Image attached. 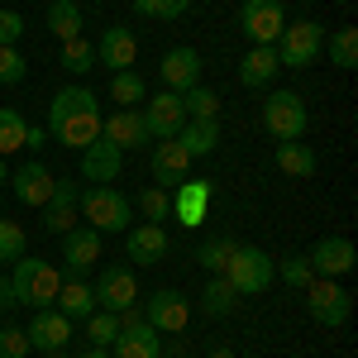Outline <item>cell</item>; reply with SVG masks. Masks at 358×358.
<instances>
[{"label": "cell", "instance_id": "cell-45", "mask_svg": "<svg viewBox=\"0 0 358 358\" xmlns=\"http://www.w3.org/2000/svg\"><path fill=\"white\" fill-rule=\"evenodd\" d=\"M15 306H20L15 287H10V282H0V310H15Z\"/></svg>", "mask_w": 358, "mask_h": 358}, {"label": "cell", "instance_id": "cell-46", "mask_svg": "<svg viewBox=\"0 0 358 358\" xmlns=\"http://www.w3.org/2000/svg\"><path fill=\"white\" fill-rule=\"evenodd\" d=\"M43 143H48V129H34V124H29V138H24V148H43Z\"/></svg>", "mask_w": 358, "mask_h": 358}, {"label": "cell", "instance_id": "cell-25", "mask_svg": "<svg viewBox=\"0 0 358 358\" xmlns=\"http://www.w3.org/2000/svg\"><path fill=\"white\" fill-rule=\"evenodd\" d=\"M57 310L67 315V320H86L91 310H96V287L86 282V277H67L62 287H57Z\"/></svg>", "mask_w": 358, "mask_h": 358}, {"label": "cell", "instance_id": "cell-12", "mask_svg": "<svg viewBox=\"0 0 358 358\" xmlns=\"http://www.w3.org/2000/svg\"><path fill=\"white\" fill-rule=\"evenodd\" d=\"M96 306H101V310H115V315H120V310H129V306H138L134 273H129V268H120V263L106 268L101 282H96Z\"/></svg>", "mask_w": 358, "mask_h": 358}, {"label": "cell", "instance_id": "cell-41", "mask_svg": "<svg viewBox=\"0 0 358 358\" xmlns=\"http://www.w3.org/2000/svg\"><path fill=\"white\" fill-rule=\"evenodd\" d=\"M134 10L148 20H182L192 10V0H134Z\"/></svg>", "mask_w": 358, "mask_h": 358}, {"label": "cell", "instance_id": "cell-8", "mask_svg": "<svg viewBox=\"0 0 358 358\" xmlns=\"http://www.w3.org/2000/svg\"><path fill=\"white\" fill-rule=\"evenodd\" d=\"M306 310H310L320 325L339 330V325L349 320V310H354V296H349L334 277H310V287H306Z\"/></svg>", "mask_w": 358, "mask_h": 358}, {"label": "cell", "instance_id": "cell-17", "mask_svg": "<svg viewBox=\"0 0 358 358\" xmlns=\"http://www.w3.org/2000/svg\"><path fill=\"white\" fill-rule=\"evenodd\" d=\"M96 62L110 67V72H129V67L138 62V38L129 34V29L110 24L106 34H101V43H96Z\"/></svg>", "mask_w": 358, "mask_h": 358}, {"label": "cell", "instance_id": "cell-35", "mask_svg": "<svg viewBox=\"0 0 358 358\" xmlns=\"http://www.w3.org/2000/svg\"><path fill=\"white\" fill-rule=\"evenodd\" d=\"M62 67H67L72 77H86V72L96 67V43H86L82 34L67 38V43H62Z\"/></svg>", "mask_w": 358, "mask_h": 358}, {"label": "cell", "instance_id": "cell-48", "mask_svg": "<svg viewBox=\"0 0 358 358\" xmlns=\"http://www.w3.org/2000/svg\"><path fill=\"white\" fill-rule=\"evenodd\" d=\"M210 358H234V349H210Z\"/></svg>", "mask_w": 358, "mask_h": 358}, {"label": "cell", "instance_id": "cell-21", "mask_svg": "<svg viewBox=\"0 0 358 358\" xmlns=\"http://www.w3.org/2000/svg\"><path fill=\"white\" fill-rule=\"evenodd\" d=\"M29 344L34 349H43V354H53V349H67V339H72V320L57 310V306H48V310H38L34 315V325H29Z\"/></svg>", "mask_w": 358, "mask_h": 358}, {"label": "cell", "instance_id": "cell-37", "mask_svg": "<svg viewBox=\"0 0 358 358\" xmlns=\"http://www.w3.org/2000/svg\"><path fill=\"white\" fill-rule=\"evenodd\" d=\"M138 210L148 215V224H163L172 215V192L167 187H148V192H138Z\"/></svg>", "mask_w": 358, "mask_h": 358}, {"label": "cell", "instance_id": "cell-29", "mask_svg": "<svg viewBox=\"0 0 358 358\" xmlns=\"http://www.w3.org/2000/svg\"><path fill=\"white\" fill-rule=\"evenodd\" d=\"M234 306H239V292L229 287V277H224V273H210L206 292H201V310H206V315H229Z\"/></svg>", "mask_w": 358, "mask_h": 358}, {"label": "cell", "instance_id": "cell-33", "mask_svg": "<svg viewBox=\"0 0 358 358\" xmlns=\"http://www.w3.org/2000/svg\"><path fill=\"white\" fill-rule=\"evenodd\" d=\"M24 138H29V120L20 110H10V106H0V158L24 148Z\"/></svg>", "mask_w": 358, "mask_h": 358}, {"label": "cell", "instance_id": "cell-24", "mask_svg": "<svg viewBox=\"0 0 358 358\" xmlns=\"http://www.w3.org/2000/svg\"><path fill=\"white\" fill-rule=\"evenodd\" d=\"M10 182H15V196H20L24 206H43V201L53 196V182H57V177L38 163V158H34V163H24L15 177H10Z\"/></svg>", "mask_w": 358, "mask_h": 358}, {"label": "cell", "instance_id": "cell-43", "mask_svg": "<svg viewBox=\"0 0 358 358\" xmlns=\"http://www.w3.org/2000/svg\"><path fill=\"white\" fill-rule=\"evenodd\" d=\"M29 334L20 325H0V358H29Z\"/></svg>", "mask_w": 358, "mask_h": 358}, {"label": "cell", "instance_id": "cell-39", "mask_svg": "<svg viewBox=\"0 0 358 358\" xmlns=\"http://www.w3.org/2000/svg\"><path fill=\"white\" fill-rule=\"evenodd\" d=\"M277 277H282V282H287V287H310V263H306V253H287V258H282V263H277Z\"/></svg>", "mask_w": 358, "mask_h": 358}, {"label": "cell", "instance_id": "cell-5", "mask_svg": "<svg viewBox=\"0 0 358 358\" xmlns=\"http://www.w3.org/2000/svg\"><path fill=\"white\" fill-rule=\"evenodd\" d=\"M273 53L282 67H310L315 57L325 53V24H315V20H292V24L277 34Z\"/></svg>", "mask_w": 358, "mask_h": 358}, {"label": "cell", "instance_id": "cell-3", "mask_svg": "<svg viewBox=\"0 0 358 358\" xmlns=\"http://www.w3.org/2000/svg\"><path fill=\"white\" fill-rule=\"evenodd\" d=\"M10 287H15V296L20 306H34V310H48L57 301V287H62V273H57L53 263H43V258H20L15 263V277H10Z\"/></svg>", "mask_w": 358, "mask_h": 358}, {"label": "cell", "instance_id": "cell-22", "mask_svg": "<svg viewBox=\"0 0 358 358\" xmlns=\"http://www.w3.org/2000/svg\"><path fill=\"white\" fill-rule=\"evenodd\" d=\"M62 258H67V268H72V277H82L96 268V258H101V234L86 224V229H67L62 234Z\"/></svg>", "mask_w": 358, "mask_h": 358}, {"label": "cell", "instance_id": "cell-47", "mask_svg": "<svg viewBox=\"0 0 358 358\" xmlns=\"http://www.w3.org/2000/svg\"><path fill=\"white\" fill-rule=\"evenodd\" d=\"M82 358H115L110 349H96V344H91V354H82Z\"/></svg>", "mask_w": 358, "mask_h": 358}, {"label": "cell", "instance_id": "cell-7", "mask_svg": "<svg viewBox=\"0 0 358 358\" xmlns=\"http://www.w3.org/2000/svg\"><path fill=\"white\" fill-rule=\"evenodd\" d=\"M110 354L115 358H163V339L138 315V306L120 310V339L110 344Z\"/></svg>", "mask_w": 358, "mask_h": 358}, {"label": "cell", "instance_id": "cell-44", "mask_svg": "<svg viewBox=\"0 0 358 358\" xmlns=\"http://www.w3.org/2000/svg\"><path fill=\"white\" fill-rule=\"evenodd\" d=\"M24 38V15H15V10H0V48H15Z\"/></svg>", "mask_w": 358, "mask_h": 358}, {"label": "cell", "instance_id": "cell-30", "mask_svg": "<svg viewBox=\"0 0 358 358\" xmlns=\"http://www.w3.org/2000/svg\"><path fill=\"white\" fill-rule=\"evenodd\" d=\"M110 101L120 106V110H134V106H143V101H148V86H143V77H138L134 67L110 77Z\"/></svg>", "mask_w": 358, "mask_h": 358}, {"label": "cell", "instance_id": "cell-50", "mask_svg": "<svg viewBox=\"0 0 358 358\" xmlns=\"http://www.w3.org/2000/svg\"><path fill=\"white\" fill-rule=\"evenodd\" d=\"M5 177H10V172H5V158H0V187H5Z\"/></svg>", "mask_w": 358, "mask_h": 358}, {"label": "cell", "instance_id": "cell-40", "mask_svg": "<svg viewBox=\"0 0 358 358\" xmlns=\"http://www.w3.org/2000/svg\"><path fill=\"white\" fill-rule=\"evenodd\" d=\"M330 62L334 67H358V34L354 29H339L330 38Z\"/></svg>", "mask_w": 358, "mask_h": 358}, {"label": "cell", "instance_id": "cell-9", "mask_svg": "<svg viewBox=\"0 0 358 358\" xmlns=\"http://www.w3.org/2000/svg\"><path fill=\"white\" fill-rule=\"evenodd\" d=\"M239 24H244L253 48H273L277 34L287 29V10H282V0H244L239 5Z\"/></svg>", "mask_w": 358, "mask_h": 358}, {"label": "cell", "instance_id": "cell-18", "mask_svg": "<svg viewBox=\"0 0 358 358\" xmlns=\"http://www.w3.org/2000/svg\"><path fill=\"white\" fill-rule=\"evenodd\" d=\"M153 187H177V182H187V172H192V153L177 143V138H163L158 148H153Z\"/></svg>", "mask_w": 358, "mask_h": 358}, {"label": "cell", "instance_id": "cell-42", "mask_svg": "<svg viewBox=\"0 0 358 358\" xmlns=\"http://www.w3.org/2000/svg\"><path fill=\"white\" fill-rule=\"evenodd\" d=\"M29 72V62L20 48H0V86H20Z\"/></svg>", "mask_w": 358, "mask_h": 358}, {"label": "cell", "instance_id": "cell-32", "mask_svg": "<svg viewBox=\"0 0 358 358\" xmlns=\"http://www.w3.org/2000/svg\"><path fill=\"white\" fill-rule=\"evenodd\" d=\"M86 339H91L96 349H110L115 339H120V315H115V310H101V306H96V310L86 315Z\"/></svg>", "mask_w": 358, "mask_h": 358}, {"label": "cell", "instance_id": "cell-49", "mask_svg": "<svg viewBox=\"0 0 358 358\" xmlns=\"http://www.w3.org/2000/svg\"><path fill=\"white\" fill-rule=\"evenodd\" d=\"M48 358H72V354H67V349H53V354H48Z\"/></svg>", "mask_w": 358, "mask_h": 358}, {"label": "cell", "instance_id": "cell-38", "mask_svg": "<svg viewBox=\"0 0 358 358\" xmlns=\"http://www.w3.org/2000/svg\"><path fill=\"white\" fill-rule=\"evenodd\" d=\"M24 248H29L24 229H20L15 220H0V263H20V258H24Z\"/></svg>", "mask_w": 358, "mask_h": 358}, {"label": "cell", "instance_id": "cell-36", "mask_svg": "<svg viewBox=\"0 0 358 358\" xmlns=\"http://www.w3.org/2000/svg\"><path fill=\"white\" fill-rule=\"evenodd\" d=\"M234 239H210V244H201L196 248V263L206 268V273H224L229 268V258H234Z\"/></svg>", "mask_w": 358, "mask_h": 358}, {"label": "cell", "instance_id": "cell-19", "mask_svg": "<svg viewBox=\"0 0 358 358\" xmlns=\"http://www.w3.org/2000/svg\"><path fill=\"white\" fill-rule=\"evenodd\" d=\"M120 163H124V153L115 143H106V138H96V143L82 148V177L91 187H110L115 177H120Z\"/></svg>", "mask_w": 358, "mask_h": 358}, {"label": "cell", "instance_id": "cell-2", "mask_svg": "<svg viewBox=\"0 0 358 358\" xmlns=\"http://www.w3.org/2000/svg\"><path fill=\"white\" fill-rule=\"evenodd\" d=\"M77 210L82 220L96 229V234H124L129 220H134V201L115 187H91V192L77 196Z\"/></svg>", "mask_w": 358, "mask_h": 358}, {"label": "cell", "instance_id": "cell-26", "mask_svg": "<svg viewBox=\"0 0 358 358\" xmlns=\"http://www.w3.org/2000/svg\"><path fill=\"white\" fill-rule=\"evenodd\" d=\"M177 143H182L192 158L215 153V148H220V120H187V124L177 129Z\"/></svg>", "mask_w": 358, "mask_h": 358}, {"label": "cell", "instance_id": "cell-23", "mask_svg": "<svg viewBox=\"0 0 358 358\" xmlns=\"http://www.w3.org/2000/svg\"><path fill=\"white\" fill-rule=\"evenodd\" d=\"M101 138L115 143L120 153H129V148H138V143H148L143 115H138V110H115L110 120H101Z\"/></svg>", "mask_w": 358, "mask_h": 358}, {"label": "cell", "instance_id": "cell-11", "mask_svg": "<svg viewBox=\"0 0 358 358\" xmlns=\"http://www.w3.org/2000/svg\"><path fill=\"white\" fill-rule=\"evenodd\" d=\"M143 320H148L158 334H182V330H187V320H192V301H187L182 292H153V296H148V310H143Z\"/></svg>", "mask_w": 358, "mask_h": 358}, {"label": "cell", "instance_id": "cell-1", "mask_svg": "<svg viewBox=\"0 0 358 358\" xmlns=\"http://www.w3.org/2000/svg\"><path fill=\"white\" fill-rule=\"evenodd\" d=\"M48 138H57L62 148H77L101 138V101L86 86H62L48 106Z\"/></svg>", "mask_w": 358, "mask_h": 358}, {"label": "cell", "instance_id": "cell-28", "mask_svg": "<svg viewBox=\"0 0 358 358\" xmlns=\"http://www.w3.org/2000/svg\"><path fill=\"white\" fill-rule=\"evenodd\" d=\"M277 167L287 172V177H315V148L301 143V138H292V143H277Z\"/></svg>", "mask_w": 358, "mask_h": 358}, {"label": "cell", "instance_id": "cell-27", "mask_svg": "<svg viewBox=\"0 0 358 358\" xmlns=\"http://www.w3.org/2000/svg\"><path fill=\"white\" fill-rule=\"evenodd\" d=\"M277 67H282V62H277L273 48H248L244 62H239V82H244L248 91H253V86H268L277 77Z\"/></svg>", "mask_w": 358, "mask_h": 358}, {"label": "cell", "instance_id": "cell-14", "mask_svg": "<svg viewBox=\"0 0 358 358\" xmlns=\"http://www.w3.org/2000/svg\"><path fill=\"white\" fill-rule=\"evenodd\" d=\"M77 182H53V196L43 201V229L48 234H67V229H77V220H82V210H77Z\"/></svg>", "mask_w": 358, "mask_h": 358}, {"label": "cell", "instance_id": "cell-10", "mask_svg": "<svg viewBox=\"0 0 358 358\" xmlns=\"http://www.w3.org/2000/svg\"><path fill=\"white\" fill-rule=\"evenodd\" d=\"M143 129L148 138H177V129L187 124V110H182V96L177 91H163V96H153V101H143Z\"/></svg>", "mask_w": 358, "mask_h": 358}, {"label": "cell", "instance_id": "cell-31", "mask_svg": "<svg viewBox=\"0 0 358 358\" xmlns=\"http://www.w3.org/2000/svg\"><path fill=\"white\" fill-rule=\"evenodd\" d=\"M48 29H53L62 43L77 38V34H82V5H77V0H53V5H48Z\"/></svg>", "mask_w": 358, "mask_h": 358}, {"label": "cell", "instance_id": "cell-20", "mask_svg": "<svg viewBox=\"0 0 358 358\" xmlns=\"http://www.w3.org/2000/svg\"><path fill=\"white\" fill-rule=\"evenodd\" d=\"M158 77H163L167 91H192V86H201V53L196 48H172V53H163V67H158Z\"/></svg>", "mask_w": 358, "mask_h": 358}, {"label": "cell", "instance_id": "cell-34", "mask_svg": "<svg viewBox=\"0 0 358 358\" xmlns=\"http://www.w3.org/2000/svg\"><path fill=\"white\" fill-rule=\"evenodd\" d=\"M182 110L187 120H220V96L206 86H192V91H182Z\"/></svg>", "mask_w": 358, "mask_h": 358}, {"label": "cell", "instance_id": "cell-13", "mask_svg": "<svg viewBox=\"0 0 358 358\" xmlns=\"http://www.w3.org/2000/svg\"><path fill=\"white\" fill-rule=\"evenodd\" d=\"M172 210H177V220L187 224V229H201V224H206V215H210V201H215V187H210V182H192V177H187V182H177V187H172Z\"/></svg>", "mask_w": 358, "mask_h": 358}, {"label": "cell", "instance_id": "cell-15", "mask_svg": "<svg viewBox=\"0 0 358 358\" xmlns=\"http://www.w3.org/2000/svg\"><path fill=\"white\" fill-rule=\"evenodd\" d=\"M306 263H310L315 277H344V273H354V244L344 234H330V239H320L306 253Z\"/></svg>", "mask_w": 358, "mask_h": 358}, {"label": "cell", "instance_id": "cell-51", "mask_svg": "<svg viewBox=\"0 0 358 358\" xmlns=\"http://www.w3.org/2000/svg\"><path fill=\"white\" fill-rule=\"evenodd\" d=\"M0 325H5V310H0Z\"/></svg>", "mask_w": 358, "mask_h": 358}, {"label": "cell", "instance_id": "cell-16", "mask_svg": "<svg viewBox=\"0 0 358 358\" xmlns=\"http://www.w3.org/2000/svg\"><path fill=\"white\" fill-rule=\"evenodd\" d=\"M172 239H167L163 224H138V229H124V253L134 258L138 268H153V263H163Z\"/></svg>", "mask_w": 358, "mask_h": 358}, {"label": "cell", "instance_id": "cell-4", "mask_svg": "<svg viewBox=\"0 0 358 358\" xmlns=\"http://www.w3.org/2000/svg\"><path fill=\"white\" fill-rule=\"evenodd\" d=\"M224 277H229V287H234L239 296H258V292L273 287L277 258H268L263 248H253V244H239L234 258H229V268H224Z\"/></svg>", "mask_w": 358, "mask_h": 358}, {"label": "cell", "instance_id": "cell-6", "mask_svg": "<svg viewBox=\"0 0 358 358\" xmlns=\"http://www.w3.org/2000/svg\"><path fill=\"white\" fill-rule=\"evenodd\" d=\"M306 124H310V115H306V101L296 91H273V96L263 101V129H268L277 143L301 138Z\"/></svg>", "mask_w": 358, "mask_h": 358}]
</instances>
